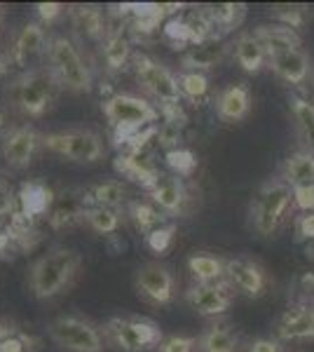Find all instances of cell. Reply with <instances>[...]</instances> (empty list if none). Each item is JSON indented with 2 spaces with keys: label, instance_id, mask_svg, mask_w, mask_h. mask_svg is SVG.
Instances as JSON below:
<instances>
[{
  "label": "cell",
  "instance_id": "obj_27",
  "mask_svg": "<svg viewBox=\"0 0 314 352\" xmlns=\"http://www.w3.org/2000/svg\"><path fill=\"white\" fill-rule=\"evenodd\" d=\"M68 14H71L73 28H76L82 38H87V41H99V43L106 38L108 26L99 8H94V5H76V8L68 10Z\"/></svg>",
  "mask_w": 314,
  "mask_h": 352
},
{
  "label": "cell",
  "instance_id": "obj_28",
  "mask_svg": "<svg viewBox=\"0 0 314 352\" xmlns=\"http://www.w3.org/2000/svg\"><path fill=\"white\" fill-rule=\"evenodd\" d=\"M188 270L197 280V285H216L225 282V261L211 254H192L188 258Z\"/></svg>",
  "mask_w": 314,
  "mask_h": 352
},
{
  "label": "cell",
  "instance_id": "obj_7",
  "mask_svg": "<svg viewBox=\"0 0 314 352\" xmlns=\"http://www.w3.org/2000/svg\"><path fill=\"white\" fill-rule=\"evenodd\" d=\"M134 73H136V82H139L153 99H157L159 106L181 104L183 94H181L179 76H174L164 64H159V61L150 59V56H146V54H139L134 59Z\"/></svg>",
  "mask_w": 314,
  "mask_h": 352
},
{
  "label": "cell",
  "instance_id": "obj_16",
  "mask_svg": "<svg viewBox=\"0 0 314 352\" xmlns=\"http://www.w3.org/2000/svg\"><path fill=\"white\" fill-rule=\"evenodd\" d=\"M148 197L164 217H179L188 202V190L179 176H159V181L148 190Z\"/></svg>",
  "mask_w": 314,
  "mask_h": 352
},
{
  "label": "cell",
  "instance_id": "obj_42",
  "mask_svg": "<svg viewBox=\"0 0 314 352\" xmlns=\"http://www.w3.org/2000/svg\"><path fill=\"white\" fill-rule=\"evenodd\" d=\"M181 134H183V124H174V122H162L157 132L159 146H167V148H179Z\"/></svg>",
  "mask_w": 314,
  "mask_h": 352
},
{
  "label": "cell",
  "instance_id": "obj_51",
  "mask_svg": "<svg viewBox=\"0 0 314 352\" xmlns=\"http://www.w3.org/2000/svg\"><path fill=\"white\" fill-rule=\"evenodd\" d=\"M8 68H10L8 61H5L3 56H0V76H5V73H8Z\"/></svg>",
  "mask_w": 314,
  "mask_h": 352
},
{
  "label": "cell",
  "instance_id": "obj_29",
  "mask_svg": "<svg viewBox=\"0 0 314 352\" xmlns=\"http://www.w3.org/2000/svg\"><path fill=\"white\" fill-rule=\"evenodd\" d=\"M5 228L10 232V240H12V247L21 249V252H31L33 247L38 244L40 235L36 228V221L28 219L26 214H21L19 209L5 221Z\"/></svg>",
  "mask_w": 314,
  "mask_h": 352
},
{
  "label": "cell",
  "instance_id": "obj_54",
  "mask_svg": "<svg viewBox=\"0 0 314 352\" xmlns=\"http://www.w3.org/2000/svg\"><path fill=\"white\" fill-rule=\"evenodd\" d=\"M3 124H5V116L0 113V127H3Z\"/></svg>",
  "mask_w": 314,
  "mask_h": 352
},
{
  "label": "cell",
  "instance_id": "obj_12",
  "mask_svg": "<svg viewBox=\"0 0 314 352\" xmlns=\"http://www.w3.org/2000/svg\"><path fill=\"white\" fill-rule=\"evenodd\" d=\"M40 144H43V139H40L33 127H28V124L12 127L10 132L3 134L5 162H8L12 169H26L28 164H31Z\"/></svg>",
  "mask_w": 314,
  "mask_h": 352
},
{
  "label": "cell",
  "instance_id": "obj_17",
  "mask_svg": "<svg viewBox=\"0 0 314 352\" xmlns=\"http://www.w3.org/2000/svg\"><path fill=\"white\" fill-rule=\"evenodd\" d=\"M230 50H232V45L223 36L211 38L207 43H199L195 47H188V52L183 54V59H181V66H183V71L204 73V71H209V68L218 66Z\"/></svg>",
  "mask_w": 314,
  "mask_h": 352
},
{
  "label": "cell",
  "instance_id": "obj_40",
  "mask_svg": "<svg viewBox=\"0 0 314 352\" xmlns=\"http://www.w3.org/2000/svg\"><path fill=\"white\" fill-rule=\"evenodd\" d=\"M174 235H176V223L159 226V228H155L153 232H148L146 235V244H148L150 252L164 254L171 247V242H174Z\"/></svg>",
  "mask_w": 314,
  "mask_h": 352
},
{
  "label": "cell",
  "instance_id": "obj_21",
  "mask_svg": "<svg viewBox=\"0 0 314 352\" xmlns=\"http://www.w3.org/2000/svg\"><path fill=\"white\" fill-rule=\"evenodd\" d=\"M267 66L275 71L277 78H282V80L289 82V85L307 82V78H310V71H312L310 56L302 52V50H291V52L272 56Z\"/></svg>",
  "mask_w": 314,
  "mask_h": 352
},
{
  "label": "cell",
  "instance_id": "obj_47",
  "mask_svg": "<svg viewBox=\"0 0 314 352\" xmlns=\"http://www.w3.org/2000/svg\"><path fill=\"white\" fill-rule=\"evenodd\" d=\"M293 207L302 214L314 212V188H293Z\"/></svg>",
  "mask_w": 314,
  "mask_h": 352
},
{
  "label": "cell",
  "instance_id": "obj_35",
  "mask_svg": "<svg viewBox=\"0 0 314 352\" xmlns=\"http://www.w3.org/2000/svg\"><path fill=\"white\" fill-rule=\"evenodd\" d=\"M82 221L92 230L101 232V235H111V232H115L120 228V214H117V209L96 207V204H92V207L85 209Z\"/></svg>",
  "mask_w": 314,
  "mask_h": 352
},
{
  "label": "cell",
  "instance_id": "obj_33",
  "mask_svg": "<svg viewBox=\"0 0 314 352\" xmlns=\"http://www.w3.org/2000/svg\"><path fill=\"white\" fill-rule=\"evenodd\" d=\"M127 212L131 221H134V226L139 228L141 232H153L155 228H159V226H164L162 221L167 219L162 212L155 207L153 202H146V200H131L127 204Z\"/></svg>",
  "mask_w": 314,
  "mask_h": 352
},
{
  "label": "cell",
  "instance_id": "obj_36",
  "mask_svg": "<svg viewBox=\"0 0 314 352\" xmlns=\"http://www.w3.org/2000/svg\"><path fill=\"white\" fill-rule=\"evenodd\" d=\"M179 85H181V94L183 99L192 101H202L204 96L209 94V78L204 73H195V71H181L179 73Z\"/></svg>",
  "mask_w": 314,
  "mask_h": 352
},
{
  "label": "cell",
  "instance_id": "obj_41",
  "mask_svg": "<svg viewBox=\"0 0 314 352\" xmlns=\"http://www.w3.org/2000/svg\"><path fill=\"white\" fill-rule=\"evenodd\" d=\"M16 212V195L12 192V186L8 184L3 174H0V223H5Z\"/></svg>",
  "mask_w": 314,
  "mask_h": 352
},
{
  "label": "cell",
  "instance_id": "obj_8",
  "mask_svg": "<svg viewBox=\"0 0 314 352\" xmlns=\"http://www.w3.org/2000/svg\"><path fill=\"white\" fill-rule=\"evenodd\" d=\"M106 333L124 352H141L162 343V331L155 322L136 317H115L106 324Z\"/></svg>",
  "mask_w": 314,
  "mask_h": 352
},
{
  "label": "cell",
  "instance_id": "obj_6",
  "mask_svg": "<svg viewBox=\"0 0 314 352\" xmlns=\"http://www.w3.org/2000/svg\"><path fill=\"white\" fill-rule=\"evenodd\" d=\"M43 146L61 157H68L80 164H92L104 157V141L89 129H71V132H54L43 136Z\"/></svg>",
  "mask_w": 314,
  "mask_h": 352
},
{
  "label": "cell",
  "instance_id": "obj_19",
  "mask_svg": "<svg viewBox=\"0 0 314 352\" xmlns=\"http://www.w3.org/2000/svg\"><path fill=\"white\" fill-rule=\"evenodd\" d=\"M16 202H19V212L21 214H26L28 219L36 221L38 217H45V214L49 217V209L54 207L56 197L45 184H38V181H26V184H21L19 195H16Z\"/></svg>",
  "mask_w": 314,
  "mask_h": 352
},
{
  "label": "cell",
  "instance_id": "obj_25",
  "mask_svg": "<svg viewBox=\"0 0 314 352\" xmlns=\"http://www.w3.org/2000/svg\"><path fill=\"white\" fill-rule=\"evenodd\" d=\"M282 179L291 188H314V153L307 148L291 153L282 167Z\"/></svg>",
  "mask_w": 314,
  "mask_h": 352
},
{
  "label": "cell",
  "instance_id": "obj_1",
  "mask_svg": "<svg viewBox=\"0 0 314 352\" xmlns=\"http://www.w3.org/2000/svg\"><path fill=\"white\" fill-rule=\"evenodd\" d=\"M80 270V256L73 249H54L31 265L28 285L36 298H54L71 287Z\"/></svg>",
  "mask_w": 314,
  "mask_h": 352
},
{
  "label": "cell",
  "instance_id": "obj_52",
  "mask_svg": "<svg viewBox=\"0 0 314 352\" xmlns=\"http://www.w3.org/2000/svg\"><path fill=\"white\" fill-rule=\"evenodd\" d=\"M305 252H307V258H314V244H312V242L307 244V249H305Z\"/></svg>",
  "mask_w": 314,
  "mask_h": 352
},
{
  "label": "cell",
  "instance_id": "obj_4",
  "mask_svg": "<svg viewBox=\"0 0 314 352\" xmlns=\"http://www.w3.org/2000/svg\"><path fill=\"white\" fill-rule=\"evenodd\" d=\"M291 204H293V188L282 176L265 181L251 202V223H254L256 232L272 235L287 219Z\"/></svg>",
  "mask_w": 314,
  "mask_h": 352
},
{
  "label": "cell",
  "instance_id": "obj_5",
  "mask_svg": "<svg viewBox=\"0 0 314 352\" xmlns=\"http://www.w3.org/2000/svg\"><path fill=\"white\" fill-rule=\"evenodd\" d=\"M104 116L115 134H131L155 124L159 109L134 94H113L104 101Z\"/></svg>",
  "mask_w": 314,
  "mask_h": 352
},
{
  "label": "cell",
  "instance_id": "obj_10",
  "mask_svg": "<svg viewBox=\"0 0 314 352\" xmlns=\"http://www.w3.org/2000/svg\"><path fill=\"white\" fill-rule=\"evenodd\" d=\"M134 285L139 296L153 305H167L174 298L176 280L169 268L159 263H146L136 270Z\"/></svg>",
  "mask_w": 314,
  "mask_h": 352
},
{
  "label": "cell",
  "instance_id": "obj_11",
  "mask_svg": "<svg viewBox=\"0 0 314 352\" xmlns=\"http://www.w3.org/2000/svg\"><path fill=\"white\" fill-rule=\"evenodd\" d=\"M186 300L192 310L204 317H218L232 305V285L216 282V285H195L186 292Z\"/></svg>",
  "mask_w": 314,
  "mask_h": 352
},
{
  "label": "cell",
  "instance_id": "obj_13",
  "mask_svg": "<svg viewBox=\"0 0 314 352\" xmlns=\"http://www.w3.org/2000/svg\"><path fill=\"white\" fill-rule=\"evenodd\" d=\"M47 33H45V26L40 21H28V24L16 33L14 45H12V61L16 66L28 68L33 66L40 56H47ZM31 71V68H28Z\"/></svg>",
  "mask_w": 314,
  "mask_h": 352
},
{
  "label": "cell",
  "instance_id": "obj_53",
  "mask_svg": "<svg viewBox=\"0 0 314 352\" xmlns=\"http://www.w3.org/2000/svg\"><path fill=\"white\" fill-rule=\"evenodd\" d=\"M3 24H5V10L0 8V28H3Z\"/></svg>",
  "mask_w": 314,
  "mask_h": 352
},
{
  "label": "cell",
  "instance_id": "obj_18",
  "mask_svg": "<svg viewBox=\"0 0 314 352\" xmlns=\"http://www.w3.org/2000/svg\"><path fill=\"white\" fill-rule=\"evenodd\" d=\"M277 336L282 340L314 338V305H293L279 317Z\"/></svg>",
  "mask_w": 314,
  "mask_h": 352
},
{
  "label": "cell",
  "instance_id": "obj_48",
  "mask_svg": "<svg viewBox=\"0 0 314 352\" xmlns=\"http://www.w3.org/2000/svg\"><path fill=\"white\" fill-rule=\"evenodd\" d=\"M249 352H282V345L277 340H270V338H258L251 343Z\"/></svg>",
  "mask_w": 314,
  "mask_h": 352
},
{
  "label": "cell",
  "instance_id": "obj_32",
  "mask_svg": "<svg viewBox=\"0 0 314 352\" xmlns=\"http://www.w3.org/2000/svg\"><path fill=\"white\" fill-rule=\"evenodd\" d=\"M207 8L221 36L239 28L244 16H247V5L244 3H216V5H207Z\"/></svg>",
  "mask_w": 314,
  "mask_h": 352
},
{
  "label": "cell",
  "instance_id": "obj_31",
  "mask_svg": "<svg viewBox=\"0 0 314 352\" xmlns=\"http://www.w3.org/2000/svg\"><path fill=\"white\" fill-rule=\"evenodd\" d=\"M291 116L307 151L314 153V104L302 96H291Z\"/></svg>",
  "mask_w": 314,
  "mask_h": 352
},
{
  "label": "cell",
  "instance_id": "obj_22",
  "mask_svg": "<svg viewBox=\"0 0 314 352\" xmlns=\"http://www.w3.org/2000/svg\"><path fill=\"white\" fill-rule=\"evenodd\" d=\"M251 111V92L244 85H230L216 96V113L223 122H239Z\"/></svg>",
  "mask_w": 314,
  "mask_h": 352
},
{
  "label": "cell",
  "instance_id": "obj_15",
  "mask_svg": "<svg viewBox=\"0 0 314 352\" xmlns=\"http://www.w3.org/2000/svg\"><path fill=\"white\" fill-rule=\"evenodd\" d=\"M113 167H115L120 176L144 186L146 190H150L162 176L148 153H117V157L113 160Z\"/></svg>",
  "mask_w": 314,
  "mask_h": 352
},
{
  "label": "cell",
  "instance_id": "obj_50",
  "mask_svg": "<svg viewBox=\"0 0 314 352\" xmlns=\"http://www.w3.org/2000/svg\"><path fill=\"white\" fill-rule=\"evenodd\" d=\"M12 247V240H10V232L5 228V223H0V254H5Z\"/></svg>",
  "mask_w": 314,
  "mask_h": 352
},
{
  "label": "cell",
  "instance_id": "obj_49",
  "mask_svg": "<svg viewBox=\"0 0 314 352\" xmlns=\"http://www.w3.org/2000/svg\"><path fill=\"white\" fill-rule=\"evenodd\" d=\"M26 336H10V338H5L3 343H0V352H24L26 348Z\"/></svg>",
  "mask_w": 314,
  "mask_h": 352
},
{
  "label": "cell",
  "instance_id": "obj_26",
  "mask_svg": "<svg viewBox=\"0 0 314 352\" xmlns=\"http://www.w3.org/2000/svg\"><path fill=\"white\" fill-rule=\"evenodd\" d=\"M101 54H104V61L111 71H122L131 56L129 28H122V26L108 28L106 38L101 41Z\"/></svg>",
  "mask_w": 314,
  "mask_h": 352
},
{
  "label": "cell",
  "instance_id": "obj_2",
  "mask_svg": "<svg viewBox=\"0 0 314 352\" xmlns=\"http://www.w3.org/2000/svg\"><path fill=\"white\" fill-rule=\"evenodd\" d=\"M56 87L59 82L49 71H40V68H31V71L16 76L12 82L8 85L5 94H8L10 104L19 109L28 118H43L45 113L52 109L56 99Z\"/></svg>",
  "mask_w": 314,
  "mask_h": 352
},
{
  "label": "cell",
  "instance_id": "obj_30",
  "mask_svg": "<svg viewBox=\"0 0 314 352\" xmlns=\"http://www.w3.org/2000/svg\"><path fill=\"white\" fill-rule=\"evenodd\" d=\"M239 345V338L232 329L225 324H214L209 327L202 336L197 338V350L199 352H235Z\"/></svg>",
  "mask_w": 314,
  "mask_h": 352
},
{
  "label": "cell",
  "instance_id": "obj_44",
  "mask_svg": "<svg viewBox=\"0 0 314 352\" xmlns=\"http://www.w3.org/2000/svg\"><path fill=\"white\" fill-rule=\"evenodd\" d=\"M197 348V338L192 336H171L159 345V352H192Z\"/></svg>",
  "mask_w": 314,
  "mask_h": 352
},
{
  "label": "cell",
  "instance_id": "obj_46",
  "mask_svg": "<svg viewBox=\"0 0 314 352\" xmlns=\"http://www.w3.org/2000/svg\"><path fill=\"white\" fill-rule=\"evenodd\" d=\"M36 12H38L40 24H52L54 19H59V16L64 14V5L61 3H38Z\"/></svg>",
  "mask_w": 314,
  "mask_h": 352
},
{
  "label": "cell",
  "instance_id": "obj_39",
  "mask_svg": "<svg viewBox=\"0 0 314 352\" xmlns=\"http://www.w3.org/2000/svg\"><path fill=\"white\" fill-rule=\"evenodd\" d=\"M272 19L275 24H282V26H289V28H302L307 21V10L302 5H275L272 8Z\"/></svg>",
  "mask_w": 314,
  "mask_h": 352
},
{
  "label": "cell",
  "instance_id": "obj_43",
  "mask_svg": "<svg viewBox=\"0 0 314 352\" xmlns=\"http://www.w3.org/2000/svg\"><path fill=\"white\" fill-rule=\"evenodd\" d=\"M298 289V305H314V272H302L295 280Z\"/></svg>",
  "mask_w": 314,
  "mask_h": 352
},
{
  "label": "cell",
  "instance_id": "obj_37",
  "mask_svg": "<svg viewBox=\"0 0 314 352\" xmlns=\"http://www.w3.org/2000/svg\"><path fill=\"white\" fill-rule=\"evenodd\" d=\"M164 160H167L169 169L174 172V176H192V172L197 169V157L190 148H171L164 153Z\"/></svg>",
  "mask_w": 314,
  "mask_h": 352
},
{
  "label": "cell",
  "instance_id": "obj_3",
  "mask_svg": "<svg viewBox=\"0 0 314 352\" xmlns=\"http://www.w3.org/2000/svg\"><path fill=\"white\" fill-rule=\"evenodd\" d=\"M47 71L54 76V80L73 92H89L94 85L92 68L87 66L82 52L76 47V43L66 36H56L49 41L47 47Z\"/></svg>",
  "mask_w": 314,
  "mask_h": 352
},
{
  "label": "cell",
  "instance_id": "obj_45",
  "mask_svg": "<svg viewBox=\"0 0 314 352\" xmlns=\"http://www.w3.org/2000/svg\"><path fill=\"white\" fill-rule=\"evenodd\" d=\"M295 237L305 242H314V212L300 214L295 219Z\"/></svg>",
  "mask_w": 314,
  "mask_h": 352
},
{
  "label": "cell",
  "instance_id": "obj_38",
  "mask_svg": "<svg viewBox=\"0 0 314 352\" xmlns=\"http://www.w3.org/2000/svg\"><path fill=\"white\" fill-rule=\"evenodd\" d=\"M164 36L176 45V50L179 47H195L197 45L195 33L190 31V26H188V21L183 19V16H174V19H169L167 24H164Z\"/></svg>",
  "mask_w": 314,
  "mask_h": 352
},
{
  "label": "cell",
  "instance_id": "obj_20",
  "mask_svg": "<svg viewBox=\"0 0 314 352\" xmlns=\"http://www.w3.org/2000/svg\"><path fill=\"white\" fill-rule=\"evenodd\" d=\"M232 54H235L237 64L242 66V71L251 73V76L260 73L262 68L270 64L267 50L256 38V33H242V36H237V41L232 43Z\"/></svg>",
  "mask_w": 314,
  "mask_h": 352
},
{
  "label": "cell",
  "instance_id": "obj_23",
  "mask_svg": "<svg viewBox=\"0 0 314 352\" xmlns=\"http://www.w3.org/2000/svg\"><path fill=\"white\" fill-rule=\"evenodd\" d=\"M256 38L262 43V47L267 50V56H277V54H284V52H291V50H300V36L298 31L289 26H282V24H265V26H258L256 28Z\"/></svg>",
  "mask_w": 314,
  "mask_h": 352
},
{
  "label": "cell",
  "instance_id": "obj_24",
  "mask_svg": "<svg viewBox=\"0 0 314 352\" xmlns=\"http://www.w3.org/2000/svg\"><path fill=\"white\" fill-rule=\"evenodd\" d=\"M87 207H89L87 192L68 190V195L59 197V200L54 202V209L49 212V226H52L54 230L71 228V226H76L78 221H82L85 209Z\"/></svg>",
  "mask_w": 314,
  "mask_h": 352
},
{
  "label": "cell",
  "instance_id": "obj_9",
  "mask_svg": "<svg viewBox=\"0 0 314 352\" xmlns=\"http://www.w3.org/2000/svg\"><path fill=\"white\" fill-rule=\"evenodd\" d=\"M49 338L66 352H101L104 350V338L99 329L78 317H59L49 322L47 327Z\"/></svg>",
  "mask_w": 314,
  "mask_h": 352
},
{
  "label": "cell",
  "instance_id": "obj_14",
  "mask_svg": "<svg viewBox=\"0 0 314 352\" xmlns=\"http://www.w3.org/2000/svg\"><path fill=\"white\" fill-rule=\"evenodd\" d=\"M225 280L230 282L232 289H239L251 298H258L267 289L265 270L258 263L249 258H227L225 261Z\"/></svg>",
  "mask_w": 314,
  "mask_h": 352
},
{
  "label": "cell",
  "instance_id": "obj_34",
  "mask_svg": "<svg viewBox=\"0 0 314 352\" xmlns=\"http://www.w3.org/2000/svg\"><path fill=\"white\" fill-rule=\"evenodd\" d=\"M89 207L96 204V207H108V209H117L120 204L127 200V188H124L120 181L111 179L104 181V184H96L92 190L87 192Z\"/></svg>",
  "mask_w": 314,
  "mask_h": 352
}]
</instances>
